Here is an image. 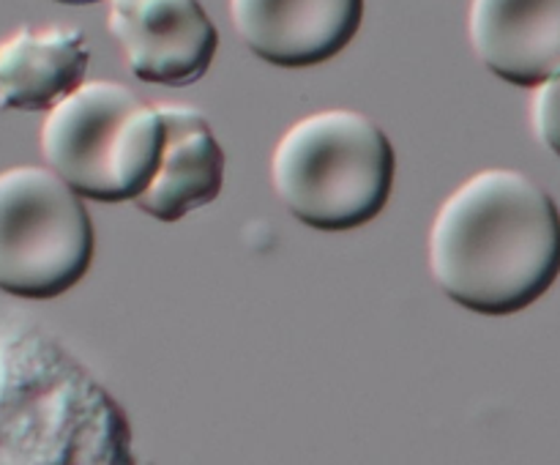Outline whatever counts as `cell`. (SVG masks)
I'll use <instances>...</instances> for the list:
<instances>
[{"label":"cell","mask_w":560,"mask_h":465,"mask_svg":"<svg viewBox=\"0 0 560 465\" xmlns=\"http://www.w3.org/2000/svg\"><path fill=\"white\" fill-rule=\"evenodd\" d=\"M93 224L49 167L16 164L0 173V290L49 301L82 282L93 263Z\"/></svg>","instance_id":"5b68a950"},{"label":"cell","mask_w":560,"mask_h":465,"mask_svg":"<svg viewBox=\"0 0 560 465\" xmlns=\"http://www.w3.org/2000/svg\"><path fill=\"white\" fill-rule=\"evenodd\" d=\"M0 370V465H142L124 408L58 342L25 334Z\"/></svg>","instance_id":"7a4b0ae2"},{"label":"cell","mask_w":560,"mask_h":465,"mask_svg":"<svg viewBox=\"0 0 560 465\" xmlns=\"http://www.w3.org/2000/svg\"><path fill=\"white\" fill-rule=\"evenodd\" d=\"M468 38L503 82L541 85L560 71V0H470Z\"/></svg>","instance_id":"ba28073f"},{"label":"cell","mask_w":560,"mask_h":465,"mask_svg":"<svg viewBox=\"0 0 560 465\" xmlns=\"http://www.w3.org/2000/svg\"><path fill=\"white\" fill-rule=\"evenodd\" d=\"M430 271L463 310H528L560 277V211L530 175L490 167L443 200L430 228Z\"/></svg>","instance_id":"6da1fadb"},{"label":"cell","mask_w":560,"mask_h":465,"mask_svg":"<svg viewBox=\"0 0 560 465\" xmlns=\"http://www.w3.org/2000/svg\"><path fill=\"white\" fill-rule=\"evenodd\" d=\"M164 124L159 167L135 206L156 222H180L219 197L224 184V151L213 126L191 104H156Z\"/></svg>","instance_id":"9c48e42d"},{"label":"cell","mask_w":560,"mask_h":465,"mask_svg":"<svg viewBox=\"0 0 560 465\" xmlns=\"http://www.w3.org/2000/svg\"><path fill=\"white\" fill-rule=\"evenodd\" d=\"M42 156L74 191L96 202H135L164 146L156 104L115 80L82 82L42 124Z\"/></svg>","instance_id":"277c9868"},{"label":"cell","mask_w":560,"mask_h":465,"mask_svg":"<svg viewBox=\"0 0 560 465\" xmlns=\"http://www.w3.org/2000/svg\"><path fill=\"white\" fill-rule=\"evenodd\" d=\"M107 27L140 82H200L219 49V31L200 0H107Z\"/></svg>","instance_id":"8992f818"},{"label":"cell","mask_w":560,"mask_h":465,"mask_svg":"<svg viewBox=\"0 0 560 465\" xmlns=\"http://www.w3.org/2000/svg\"><path fill=\"white\" fill-rule=\"evenodd\" d=\"M55 3H66V5H91V3H98V0H55Z\"/></svg>","instance_id":"7c38bea8"},{"label":"cell","mask_w":560,"mask_h":465,"mask_svg":"<svg viewBox=\"0 0 560 465\" xmlns=\"http://www.w3.org/2000/svg\"><path fill=\"white\" fill-rule=\"evenodd\" d=\"M530 129L536 140L560 159V71L534 88Z\"/></svg>","instance_id":"8fae6325"},{"label":"cell","mask_w":560,"mask_h":465,"mask_svg":"<svg viewBox=\"0 0 560 465\" xmlns=\"http://www.w3.org/2000/svg\"><path fill=\"white\" fill-rule=\"evenodd\" d=\"M91 47L71 25H22L0 38V109L42 113L85 82Z\"/></svg>","instance_id":"30bf717a"},{"label":"cell","mask_w":560,"mask_h":465,"mask_svg":"<svg viewBox=\"0 0 560 465\" xmlns=\"http://www.w3.org/2000/svg\"><path fill=\"white\" fill-rule=\"evenodd\" d=\"M366 0H230L241 42L279 69L337 58L364 22Z\"/></svg>","instance_id":"52a82bcc"},{"label":"cell","mask_w":560,"mask_h":465,"mask_svg":"<svg viewBox=\"0 0 560 465\" xmlns=\"http://www.w3.org/2000/svg\"><path fill=\"white\" fill-rule=\"evenodd\" d=\"M394 146L355 109H323L295 120L271 156V184L301 224L345 233L370 224L394 189Z\"/></svg>","instance_id":"3957f363"}]
</instances>
